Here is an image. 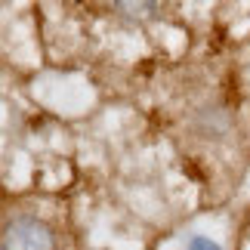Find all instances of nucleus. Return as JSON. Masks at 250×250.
I'll return each mask as SVG.
<instances>
[{"mask_svg": "<svg viewBox=\"0 0 250 250\" xmlns=\"http://www.w3.org/2000/svg\"><path fill=\"white\" fill-rule=\"evenodd\" d=\"M0 250H56L53 232L34 216L9 219L0 238Z\"/></svg>", "mask_w": 250, "mask_h": 250, "instance_id": "nucleus-1", "label": "nucleus"}, {"mask_svg": "<svg viewBox=\"0 0 250 250\" xmlns=\"http://www.w3.org/2000/svg\"><path fill=\"white\" fill-rule=\"evenodd\" d=\"M161 3H114V13L118 16H127L133 22H146V19H155L161 13Z\"/></svg>", "mask_w": 250, "mask_h": 250, "instance_id": "nucleus-2", "label": "nucleus"}, {"mask_svg": "<svg viewBox=\"0 0 250 250\" xmlns=\"http://www.w3.org/2000/svg\"><path fill=\"white\" fill-rule=\"evenodd\" d=\"M201 118H207V127L201 130V133H204V139H213V133H219V130L226 127L223 111H219V108H204V111H201Z\"/></svg>", "mask_w": 250, "mask_h": 250, "instance_id": "nucleus-3", "label": "nucleus"}, {"mask_svg": "<svg viewBox=\"0 0 250 250\" xmlns=\"http://www.w3.org/2000/svg\"><path fill=\"white\" fill-rule=\"evenodd\" d=\"M188 250H219L213 241H207V238H191L188 241Z\"/></svg>", "mask_w": 250, "mask_h": 250, "instance_id": "nucleus-4", "label": "nucleus"}]
</instances>
